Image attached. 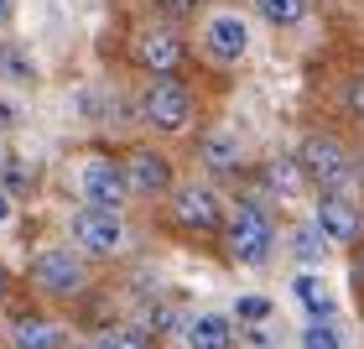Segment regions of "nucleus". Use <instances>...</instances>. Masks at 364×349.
I'll use <instances>...</instances> for the list:
<instances>
[{"instance_id": "9b49d317", "label": "nucleus", "mask_w": 364, "mask_h": 349, "mask_svg": "<svg viewBox=\"0 0 364 349\" xmlns=\"http://www.w3.org/2000/svg\"><path fill=\"white\" fill-rule=\"evenodd\" d=\"M136 58H141L151 73H172L177 63H182V42L172 37V31H141V42H136Z\"/></svg>"}, {"instance_id": "4be33fe9", "label": "nucleus", "mask_w": 364, "mask_h": 349, "mask_svg": "<svg viewBox=\"0 0 364 349\" xmlns=\"http://www.w3.org/2000/svg\"><path fill=\"white\" fill-rule=\"evenodd\" d=\"M266 313H271V303H266V297H245V303H240V318H250V323H260Z\"/></svg>"}, {"instance_id": "0eeeda50", "label": "nucleus", "mask_w": 364, "mask_h": 349, "mask_svg": "<svg viewBox=\"0 0 364 349\" xmlns=\"http://www.w3.org/2000/svg\"><path fill=\"white\" fill-rule=\"evenodd\" d=\"M203 47H208V58H219V63H240L245 47H250V26L224 11V16H213L203 26Z\"/></svg>"}, {"instance_id": "a211bd4d", "label": "nucleus", "mask_w": 364, "mask_h": 349, "mask_svg": "<svg viewBox=\"0 0 364 349\" xmlns=\"http://www.w3.org/2000/svg\"><path fill=\"white\" fill-rule=\"evenodd\" d=\"M296 297H302V303H307L312 313H318V318H323L328 308H333V303H328V292H323V281H318V276H296Z\"/></svg>"}, {"instance_id": "39448f33", "label": "nucleus", "mask_w": 364, "mask_h": 349, "mask_svg": "<svg viewBox=\"0 0 364 349\" xmlns=\"http://www.w3.org/2000/svg\"><path fill=\"white\" fill-rule=\"evenodd\" d=\"M31 276H37V287L53 292V297L84 292V266H78L73 251H42L37 261H31Z\"/></svg>"}, {"instance_id": "b1692460", "label": "nucleus", "mask_w": 364, "mask_h": 349, "mask_svg": "<svg viewBox=\"0 0 364 349\" xmlns=\"http://www.w3.org/2000/svg\"><path fill=\"white\" fill-rule=\"evenodd\" d=\"M6 68H11L16 78H21V84H26V78H31V63H26V58H16V53H6Z\"/></svg>"}, {"instance_id": "6ab92c4d", "label": "nucleus", "mask_w": 364, "mask_h": 349, "mask_svg": "<svg viewBox=\"0 0 364 349\" xmlns=\"http://www.w3.org/2000/svg\"><path fill=\"white\" fill-rule=\"evenodd\" d=\"M266 182H271V188H281V193H296V188H302V167H296V162H271Z\"/></svg>"}, {"instance_id": "f03ea898", "label": "nucleus", "mask_w": 364, "mask_h": 349, "mask_svg": "<svg viewBox=\"0 0 364 349\" xmlns=\"http://www.w3.org/2000/svg\"><path fill=\"white\" fill-rule=\"evenodd\" d=\"M73 240L84 245L89 256H114L125 245V224H120V214L114 209H78L73 214Z\"/></svg>"}, {"instance_id": "f8f14e48", "label": "nucleus", "mask_w": 364, "mask_h": 349, "mask_svg": "<svg viewBox=\"0 0 364 349\" xmlns=\"http://www.w3.org/2000/svg\"><path fill=\"white\" fill-rule=\"evenodd\" d=\"M229 318H219V313H203V318L188 323V344L193 349H229Z\"/></svg>"}, {"instance_id": "ddd939ff", "label": "nucleus", "mask_w": 364, "mask_h": 349, "mask_svg": "<svg viewBox=\"0 0 364 349\" xmlns=\"http://www.w3.org/2000/svg\"><path fill=\"white\" fill-rule=\"evenodd\" d=\"M240 141L235 136H224V130H213V136H203V162H208V167L213 172H235L240 167Z\"/></svg>"}, {"instance_id": "423d86ee", "label": "nucleus", "mask_w": 364, "mask_h": 349, "mask_svg": "<svg viewBox=\"0 0 364 349\" xmlns=\"http://www.w3.org/2000/svg\"><path fill=\"white\" fill-rule=\"evenodd\" d=\"M78 182H84V198H89L94 209H114V214H120V204L130 198L125 167H114V162H89Z\"/></svg>"}, {"instance_id": "a878e982", "label": "nucleus", "mask_w": 364, "mask_h": 349, "mask_svg": "<svg viewBox=\"0 0 364 349\" xmlns=\"http://www.w3.org/2000/svg\"><path fill=\"white\" fill-rule=\"evenodd\" d=\"M6 16H11V0H0V21H6Z\"/></svg>"}, {"instance_id": "f3484780", "label": "nucleus", "mask_w": 364, "mask_h": 349, "mask_svg": "<svg viewBox=\"0 0 364 349\" xmlns=\"http://www.w3.org/2000/svg\"><path fill=\"white\" fill-rule=\"evenodd\" d=\"M94 349H151V339L141 328H109V334L94 339Z\"/></svg>"}, {"instance_id": "7ed1b4c3", "label": "nucleus", "mask_w": 364, "mask_h": 349, "mask_svg": "<svg viewBox=\"0 0 364 349\" xmlns=\"http://www.w3.org/2000/svg\"><path fill=\"white\" fill-rule=\"evenodd\" d=\"M271 245H276L271 219H266L255 204H245V209L235 214V224H229V251H235L245 266H260V261L271 256Z\"/></svg>"}, {"instance_id": "bb28decb", "label": "nucleus", "mask_w": 364, "mask_h": 349, "mask_svg": "<svg viewBox=\"0 0 364 349\" xmlns=\"http://www.w3.org/2000/svg\"><path fill=\"white\" fill-rule=\"evenodd\" d=\"M0 292H6V271H0Z\"/></svg>"}, {"instance_id": "aec40b11", "label": "nucleus", "mask_w": 364, "mask_h": 349, "mask_svg": "<svg viewBox=\"0 0 364 349\" xmlns=\"http://www.w3.org/2000/svg\"><path fill=\"white\" fill-rule=\"evenodd\" d=\"M302 349H338V334L323 328V323H312V328H302Z\"/></svg>"}, {"instance_id": "6e6552de", "label": "nucleus", "mask_w": 364, "mask_h": 349, "mask_svg": "<svg viewBox=\"0 0 364 349\" xmlns=\"http://www.w3.org/2000/svg\"><path fill=\"white\" fill-rule=\"evenodd\" d=\"M318 229L328 240H338V245H349L364 235V219H359V209L349 204V198H338V193H328L323 204H318Z\"/></svg>"}, {"instance_id": "1a4fd4ad", "label": "nucleus", "mask_w": 364, "mask_h": 349, "mask_svg": "<svg viewBox=\"0 0 364 349\" xmlns=\"http://www.w3.org/2000/svg\"><path fill=\"white\" fill-rule=\"evenodd\" d=\"M125 182H130V193H167L172 188V167H167L161 152H130Z\"/></svg>"}, {"instance_id": "dca6fc26", "label": "nucleus", "mask_w": 364, "mask_h": 349, "mask_svg": "<svg viewBox=\"0 0 364 349\" xmlns=\"http://www.w3.org/2000/svg\"><path fill=\"white\" fill-rule=\"evenodd\" d=\"M291 251L302 256V261H323V251H328V235L318 229V219H312V224H302V229L291 235Z\"/></svg>"}, {"instance_id": "2eb2a0df", "label": "nucleus", "mask_w": 364, "mask_h": 349, "mask_svg": "<svg viewBox=\"0 0 364 349\" xmlns=\"http://www.w3.org/2000/svg\"><path fill=\"white\" fill-rule=\"evenodd\" d=\"M260 16H266L271 26H296L302 21V11H307V0H255Z\"/></svg>"}, {"instance_id": "20e7f679", "label": "nucleus", "mask_w": 364, "mask_h": 349, "mask_svg": "<svg viewBox=\"0 0 364 349\" xmlns=\"http://www.w3.org/2000/svg\"><path fill=\"white\" fill-rule=\"evenodd\" d=\"M302 172L312 182H323V188H349L354 182V167H349V157H343V146L328 141V136H312L302 146Z\"/></svg>"}, {"instance_id": "4468645a", "label": "nucleus", "mask_w": 364, "mask_h": 349, "mask_svg": "<svg viewBox=\"0 0 364 349\" xmlns=\"http://www.w3.org/2000/svg\"><path fill=\"white\" fill-rule=\"evenodd\" d=\"M16 344L21 349H58V328L42 318H21L16 323Z\"/></svg>"}, {"instance_id": "9d476101", "label": "nucleus", "mask_w": 364, "mask_h": 349, "mask_svg": "<svg viewBox=\"0 0 364 349\" xmlns=\"http://www.w3.org/2000/svg\"><path fill=\"white\" fill-rule=\"evenodd\" d=\"M177 219L193 224V229H213L219 224V198H213V188H177Z\"/></svg>"}, {"instance_id": "f257e3e1", "label": "nucleus", "mask_w": 364, "mask_h": 349, "mask_svg": "<svg viewBox=\"0 0 364 349\" xmlns=\"http://www.w3.org/2000/svg\"><path fill=\"white\" fill-rule=\"evenodd\" d=\"M141 120L151 125V130H167V136H177V130H188V120H193V94L182 89L177 78L156 73L151 89H146V99H141Z\"/></svg>"}, {"instance_id": "5701e85b", "label": "nucleus", "mask_w": 364, "mask_h": 349, "mask_svg": "<svg viewBox=\"0 0 364 349\" xmlns=\"http://www.w3.org/2000/svg\"><path fill=\"white\" fill-rule=\"evenodd\" d=\"M167 16H188V11H198V0H156Z\"/></svg>"}, {"instance_id": "412c9836", "label": "nucleus", "mask_w": 364, "mask_h": 349, "mask_svg": "<svg viewBox=\"0 0 364 349\" xmlns=\"http://www.w3.org/2000/svg\"><path fill=\"white\" fill-rule=\"evenodd\" d=\"M343 105H349L359 120H364V78H349V89H343Z\"/></svg>"}, {"instance_id": "393cba45", "label": "nucleus", "mask_w": 364, "mask_h": 349, "mask_svg": "<svg viewBox=\"0 0 364 349\" xmlns=\"http://www.w3.org/2000/svg\"><path fill=\"white\" fill-rule=\"evenodd\" d=\"M6 219H11V193L0 188V224H6Z\"/></svg>"}, {"instance_id": "cd10ccee", "label": "nucleus", "mask_w": 364, "mask_h": 349, "mask_svg": "<svg viewBox=\"0 0 364 349\" xmlns=\"http://www.w3.org/2000/svg\"><path fill=\"white\" fill-rule=\"evenodd\" d=\"M0 162H6V141H0Z\"/></svg>"}]
</instances>
